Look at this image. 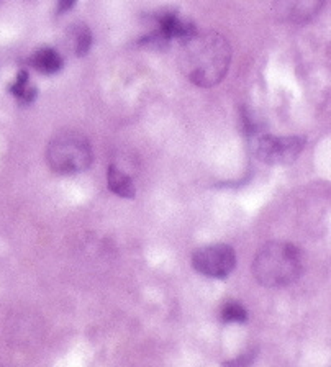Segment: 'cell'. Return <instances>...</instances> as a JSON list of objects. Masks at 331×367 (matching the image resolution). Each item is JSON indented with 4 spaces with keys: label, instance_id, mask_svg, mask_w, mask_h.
I'll list each match as a JSON object with an SVG mask.
<instances>
[{
    "label": "cell",
    "instance_id": "cell-1",
    "mask_svg": "<svg viewBox=\"0 0 331 367\" xmlns=\"http://www.w3.org/2000/svg\"><path fill=\"white\" fill-rule=\"evenodd\" d=\"M232 62L228 40L217 31H195L183 41L179 66L184 76L199 87H213L227 76Z\"/></svg>",
    "mask_w": 331,
    "mask_h": 367
},
{
    "label": "cell",
    "instance_id": "cell-2",
    "mask_svg": "<svg viewBox=\"0 0 331 367\" xmlns=\"http://www.w3.org/2000/svg\"><path fill=\"white\" fill-rule=\"evenodd\" d=\"M302 254L286 241H272L259 249L253 261V274L261 285L269 289L287 287L300 278Z\"/></svg>",
    "mask_w": 331,
    "mask_h": 367
},
{
    "label": "cell",
    "instance_id": "cell-3",
    "mask_svg": "<svg viewBox=\"0 0 331 367\" xmlns=\"http://www.w3.org/2000/svg\"><path fill=\"white\" fill-rule=\"evenodd\" d=\"M46 161L58 174L82 172L92 163V148L82 133L61 131L48 145Z\"/></svg>",
    "mask_w": 331,
    "mask_h": 367
},
{
    "label": "cell",
    "instance_id": "cell-4",
    "mask_svg": "<svg viewBox=\"0 0 331 367\" xmlns=\"http://www.w3.org/2000/svg\"><path fill=\"white\" fill-rule=\"evenodd\" d=\"M305 148L300 136H274L268 133H253L251 150L254 156L266 164H291Z\"/></svg>",
    "mask_w": 331,
    "mask_h": 367
},
{
    "label": "cell",
    "instance_id": "cell-5",
    "mask_svg": "<svg viewBox=\"0 0 331 367\" xmlns=\"http://www.w3.org/2000/svg\"><path fill=\"white\" fill-rule=\"evenodd\" d=\"M192 265L197 273L210 279H223L232 274L237 265V256L228 244H210L200 248L192 256Z\"/></svg>",
    "mask_w": 331,
    "mask_h": 367
},
{
    "label": "cell",
    "instance_id": "cell-6",
    "mask_svg": "<svg viewBox=\"0 0 331 367\" xmlns=\"http://www.w3.org/2000/svg\"><path fill=\"white\" fill-rule=\"evenodd\" d=\"M323 0H274L277 17L293 25H303L320 12Z\"/></svg>",
    "mask_w": 331,
    "mask_h": 367
},
{
    "label": "cell",
    "instance_id": "cell-7",
    "mask_svg": "<svg viewBox=\"0 0 331 367\" xmlns=\"http://www.w3.org/2000/svg\"><path fill=\"white\" fill-rule=\"evenodd\" d=\"M107 185H109L112 192L124 197V199H133L136 194L135 184H133L130 175H126L116 166H109V169H107Z\"/></svg>",
    "mask_w": 331,
    "mask_h": 367
},
{
    "label": "cell",
    "instance_id": "cell-8",
    "mask_svg": "<svg viewBox=\"0 0 331 367\" xmlns=\"http://www.w3.org/2000/svg\"><path fill=\"white\" fill-rule=\"evenodd\" d=\"M31 65L43 74H55L63 67V57L60 53L51 50V48H43L38 50L31 57Z\"/></svg>",
    "mask_w": 331,
    "mask_h": 367
},
{
    "label": "cell",
    "instance_id": "cell-9",
    "mask_svg": "<svg viewBox=\"0 0 331 367\" xmlns=\"http://www.w3.org/2000/svg\"><path fill=\"white\" fill-rule=\"evenodd\" d=\"M71 41L72 48L76 51L77 56H85L92 46V33L84 23L81 25H74V28L71 30Z\"/></svg>",
    "mask_w": 331,
    "mask_h": 367
},
{
    "label": "cell",
    "instance_id": "cell-10",
    "mask_svg": "<svg viewBox=\"0 0 331 367\" xmlns=\"http://www.w3.org/2000/svg\"><path fill=\"white\" fill-rule=\"evenodd\" d=\"M10 92H12L15 97H18L21 102H33L35 95H36V89L28 86V72L26 71H20V74L15 79L13 86L10 87Z\"/></svg>",
    "mask_w": 331,
    "mask_h": 367
},
{
    "label": "cell",
    "instance_id": "cell-11",
    "mask_svg": "<svg viewBox=\"0 0 331 367\" xmlns=\"http://www.w3.org/2000/svg\"><path fill=\"white\" fill-rule=\"evenodd\" d=\"M222 320L227 323H243L248 320V312L242 303L228 302L222 308Z\"/></svg>",
    "mask_w": 331,
    "mask_h": 367
},
{
    "label": "cell",
    "instance_id": "cell-12",
    "mask_svg": "<svg viewBox=\"0 0 331 367\" xmlns=\"http://www.w3.org/2000/svg\"><path fill=\"white\" fill-rule=\"evenodd\" d=\"M74 5H76V0H60V5H58V12L64 13L67 10H71Z\"/></svg>",
    "mask_w": 331,
    "mask_h": 367
}]
</instances>
